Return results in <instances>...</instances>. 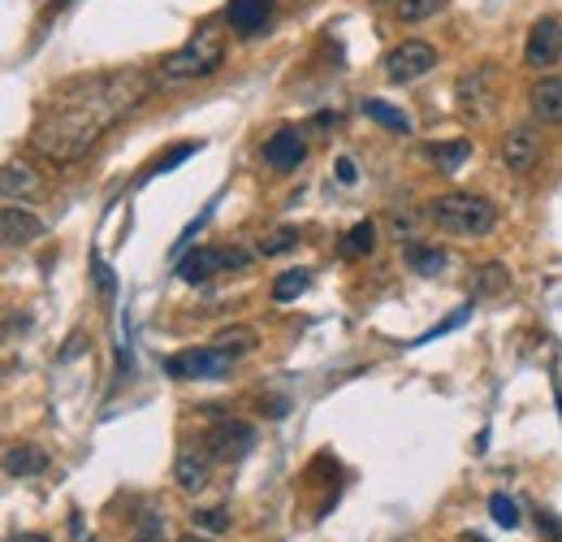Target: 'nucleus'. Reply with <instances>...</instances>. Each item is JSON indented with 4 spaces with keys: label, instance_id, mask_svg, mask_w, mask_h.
<instances>
[{
    "label": "nucleus",
    "instance_id": "obj_1",
    "mask_svg": "<svg viewBox=\"0 0 562 542\" xmlns=\"http://www.w3.org/2000/svg\"><path fill=\"white\" fill-rule=\"evenodd\" d=\"M148 91H152V78L135 65L69 78L43 100V109L30 126V148L52 165H74L126 113H135L148 100Z\"/></svg>",
    "mask_w": 562,
    "mask_h": 542
},
{
    "label": "nucleus",
    "instance_id": "obj_2",
    "mask_svg": "<svg viewBox=\"0 0 562 542\" xmlns=\"http://www.w3.org/2000/svg\"><path fill=\"white\" fill-rule=\"evenodd\" d=\"M424 222H433L437 230L459 235V239H485L498 226V209L476 191H446L424 204Z\"/></svg>",
    "mask_w": 562,
    "mask_h": 542
},
{
    "label": "nucleus",
    "instance_id": "obj_3",
    "mask_svg": "<svg viewBox=\"0 0 562 542\" xmlns=\"http://www.w3.org/2000/svg\"><path fill=\"white\" fill-rule=\"evenodd\" d=\"M221 61H226V39H221L213 26H204V30H195L182 48H174V52L161 61V78H165V83H195V78L217 74Z\"/></svg>",
    "mask_w": 562,
    "mask_h": 542
},
{
    "label": "nucleus",
    "instance_id": "obj_4",
    "mask_svg": "<svg viewBox=\"0 0 562 542\" xmlns=\"http://www.w3.org/2000/svg\"><path fill=\"white\" fill-rule=\"evenodd\" d=\"M429 70H437V48L424 39H403L385 52V78L389 83H420Z\"/></svg>",
    "mask_w": 562,
    "mask_h": 542
},
{
    "label": "nucleus",
    "instance_id": "obj_5",
    "mask_svg": "<svg viewBox=\"0 0 562 542\" xmlns=\"http://www.w3.org/2000/svg\"><path fill=\"white\" fill-rule=\"evenodd\" d=\"M252 256L243 252V248H195L182 265H178V278L182 282H191V287H200V282H213L221 269H243Z\"/></svg>",
    "mask_w": 562,
    "mask_h": 542
},
{
    "label": "nucleus",
    "instance_id": "obj_6",
    "mask_svg": "<svg viewBox=\"0 0 562 542\" xmlns=\"http://www.w3.org/2000/svg\"><path fill=\"white\" fill-rule=\"evenodd\" d=\"M230 369H234V361L226 352H217L213 343L208 348H187V352H178V356L165 361V374L169 378H191V382H200V378H226Z\"/></svg>",
    "mask_w": 562,
    "mask_h": 542
},
{
    "label": "nucleus",
    "instance_id": "obj_7",
    "mask_svg": "<svg viewBox=\"0 0 562 542\" xmlns=\"http://www.w3.org/2000/svg\"><path fill=\"white\" fill-rule=\"evenodd\" d=\"M204 452H208L213 461H243L247 452H256V430H252L247 421L226 417V421H217V426L208 430Z\"/></svg>",
    "mask_w": 562,
    "mask_h": 542
},
{
    "label": "nucleus",
    "instance_id": "obj_8",
    "mask_svg": "<svg viewBox=\"0 0 562 542\" xmlns=\"http://www.w3.org/2000/svg\"><path fill=\"white\" fill-rule=\"evenodd\" d=\"M559 56H562V22L554 13H546V17H537V22L528 26L524 61H528L533 70H550Z\"/></svg>",
    "mask_w": 562,
    "mask_h": 542
},
{
    "label": "nucleus",
    "instance_id": "obj_9",
    "mask_svg": "<svg viewBox=\"0 0 562 542\" xmlns=\"http://www.w3.org/2000/svg\"><path fill=\"white\" fill-rule=\"evenodd\" d=\"M455 100H459V109H463L468 117H489V113H494V104H498L494 70H489V65H481V70L463 74V78L455 83Z\"/></svg>",
    "mask_w": 562,
    "mask_h": 542
},
{
    "label": "nucleus",
    "instance_id": "obj_10",
    "mask_svg": "<svg viewBox=\"0 0 562 542\" xmlns=\"http://www.w3.org/2000/svg\"><path fill=\"white\" fill-rule=\"evenodd\" d=\"M541 130L537 126H511L507 130V139H502V165L511 169V174H528L537 161H541Z\"/></svg>",
    "mask_w": 562,
    "mask_h": 542
},
{
    "label": "nucleus",
    "instance_id": "obj_11",
    "mask_svg": "<svg viewBox=\"0 0 562 542\" xmlns=\"http://www.w3.org/2000/svg\"><path fill=\"white\" fill-rule=\"evenodd\" d=\"M273 9H278L273 0H230V4H226V22H230V30H234V35L256 39V35H265V30H269Z\"/></svg>",
    "mask_w": 562,
    "mask_h": 542
},
{
    "label": "nucleus",
    "instance_id": "obj_12",
    "mask_svg": "<svg viewBox=\"0 0 562 542\" xmlns=\"http://www.w3.org/2000/svg\"><path fill=\"white\" fill-rule=\"evenodd\" d=\"M303 161H307V139H303V130L285 126L273 139H265V165H269V169L290 174V169H298Z\"/></svg>",
    "mask_w": 562,
    "mask_h": 542
},
{
    "label": "nucleus",
    "instance_id": "obj_13",
    "mask_svg": "<svg viewBox=\"0 0 562 542\" xmlns=\"http://www.w3.org/2000/svg\"><path fill=\"white\" fill-rule=\"evenodd\" d=\"M174 478H178V487L191 491V495L208 491V482H213V456H208V452H195V448H182L178 461H174Z\"/></svg>",
    "mask_w": 562,
    "mask_h": 542
},
{
    "label": "nucleus",
    "instance_id": "obj_14",
    "mask_svg": "<svg viewBox=\"0 0 562 542\" xmlns=\"http://www.w3.org/2000/svg\"><path fill=\"white\" fill-rule=\"evenodd\" d=\"M0 235H4L9 248H22V243H30V239L43 235V222L30 209H17V204L4 200V209H0Z\"/></svg>",
    "mask_w": 562,
    "mask_h": 542
},
{
    "label": "nucleus",
    "instance_id": "obj_15",
    "mask_svg": "<svg viewBox=\"0 0 562 542\" xmlns=\"http://www.w3.org/2000/svg\"><path fill=\"white\" fill-rule=\"evenodd\" d=\"M0 187H4V200L9 204H26V200H39L43 196V178L30 169V165H22V161H9L4 165V174H0Z\"/></svg>",
    "mask_w": 562,
    "mask_h": 542
},
{
    "label": "nucleus",
    "instance_id": "obj_16",
    "mask_svg": "<svg viewBox=\"0 0 562 542\" xmlns=\"http://www.w3.org/2000/svg\"><path fill=\"white\" fill-rule=\"evenodd\" d=\"M528 109H533L537 122L562 126V78H541V83L528 91Z\"/></svg>",
    "mask_w": 562,
    "mask_h": 542
},
{
    "label": "nucleus",
    "instance_id": "obj_17",
    "mask_svg": "<svg viewBox=\"0 0 562 542\" xmlns=\"http://www.w3.org/2000/svg\"><path fill=\"white\" fill-rule=\"evenodd\" d=\"M472 282V300H494V295H507L511 291V269L502 265V261H489V265H476L472 274H468Z\"/></svg>",
    "mask_w": 562,
    "mask_h": 542
},
{
    "label": "nucleus",
    "instance_id": "obj_18",
    "mask_svg": "<svg viewBox=\"0 0 562 542\" xmlns=\"http://www.w3.org/2000/svg\"><path fill=\"white\" fill-rule=\"evenodd\" d=\"M48 469V452H39L35 443H13L4 452V474L9 478H39Z\"/></svg>",
    "mask_w": 562,
    "mask_h": 542
},
{
    "label": "nucleus",
    "instance_id": "obj_19",
    "mask_svg": "<svg viewBox=\"0 0 562 542\" xmlns=\"http://www.w3.org/2000/svg\"><path fill=\"white\" fill-rule=\"evenodd\" d=\"M213 348H217V352H226V356L239 365L243 356H252V352L260 348V335H256L252 326H226V330H217Z\"/></svg>",
    "mask_w": 562,
    "mask_h": 542
},
{
    "label": "nucleus",
    "instance_id": "obj_20",
    "mask_svg": "<svg viewBox=\"0 0 562 542\" xmlns=\"http://www.w3.org/2000/svg\"><path fill=\"white\" fill-rule=\"evenodd\" d=\"M403 261H407L416 274H424V278H437V274L446 269V252H442L437 243H420V239H407Z\"/></svg>",
    "mask_w": 562,
    "mask_h": 542
},
{
    "label": "nucleus",
    "instance_id": "obj_21",
    "mask_svg": "<svg viewBox=\"0 0 562 542\" xmlns=\"http://www.w3.org/2000/svg\"><path fill=\"white\" fill-rule=\"evenodd\" d=\"M342 261H363V256H372L376 252V226L363 217V222H355L346 235H342Z\"/></svg>",
    "mask_w": 562,
    "mask_h": 542
},
{
    "label": "nucleus",
    "instance_id": "obj_22",
    "mask_svg": "<svg viewBox=\"0 0 562 542\" xmlns=\"http://www.w3.org/2000/svg\"><path fill=\"white\" fill-rule=\"evenodd\" d=\"M359 109H363V117H372L376 126H385V130H398V135H411V117H407L403 109H394L389 100H376V96H368V100H359Z\"/></svg>",
    "mask_w": 562,
    "mask_h": 542
},
{
    "label": "nucleus",
    "instance_id": "obj_23",
    "mask_svg": "<svg viewBox=\"0 0 562 542\" xmlns=\"http://www.w3.org/2000/svg\"><path fill=\"white\" fill-rule=\"evenodd\" d=\"M429 156L437 161L442 174H455V169L472 156V139H437V143L429 148Z\"/></svg>",
    "mask_w": 562,
    "mask_h": 542
},
{
    "label": "nucleus",
    "instance_id": "obj_24",
    "mask_svg": "<svg viewBox=\"0 0 562 542\" xmlns=\"http://www.w3.org/2000/svg\"><path fill=\"white\" fill-rule=\"evenodd\" d=\"M307 287H311V274H307V269H285V274H278V282H273V300H278V304H290V300H298Z\"/></svg>",
    "mask_w": 562,
    "mask_h": 542
},
{
    "label": "nucleus",
    "instance_id": "obj_25",
    "mask_svg": "<svg viewBox=\"0 0 562 542\" xmlns=\"http://www.w3.org/2000/svg\"><path fill=\"white\" fill-rule=\"evenodd\" d=\"M298 239H303L298 226H278V230H269V235L256 243V252H260V256H281V252H290Z\"/></svg>",
    "mask_w": 562,
    "mask_h": 542
},
{
    "label": "nucleus",
    "instance_id": "obj_26",
    "mask_svg": "<svg viewBox=\"0 0 562 542\" xmlns=\"http://www.w3.org/2000/svg\"><path fill=\"white\" fill-rule=\"evenodd\" d=\"M200 148H204L200 139H187V143H178V148H169V152H165V156H161V161H156V165H152V169H148L143 178H156V174H169L174 165H182V161H187V156H195Z\"/></svg>",
    "mask_w": 562,
    "mask_h": 542
},
{
    "label": "nucleus",
    "instance_id": "obj_27",
    "mask_svg": "<svg viewBox=\"0 0 562 542\" xmlns=\"http://www.w3.org/2000/svg\"><path fill=\"white\" fill-rule=\"evenodd\" d=\"M446 9V0H398V17L403 22H429Z\"/></svg>",
    "mask_w": 562,
    "mask_h": 542
},
{
    "label": "nucleus",
    "instance_id": "obj_28",
    "mask_svg": "<svg viewBox=\"0 0 562 542\" xmlns=\"http://www.w3.org/2000/svg\"><path fill=\"white\" fill-rule=\"evenodd\" d=\"M489 513H494V521H498L502 530H515V526H520V508H515V500H507V495H489Z\"/></svg>",
    "mask_w": 562,
    "mask_h": 542
},
{
    "label": "nucleus",
    "instance_id": "obj_29",
    "mask_svg": "<svg viewBox=\"0 0 562 542\" xmlns=\"http://www.w3.org/2000/svg\"><path fill=\"white\" fill-rule=\"evenodd\" d=\"M191 521H195V530H208V534H226L230 530V513L226 508H200Z\"/></svg>",
    "mask_w": 562,
    "mask_h": 542
},
{
    "label": "nucleus",
    "instance_id": "obj_30",
    "mask_svg": "<svg viewBox=\"0 0 562 542\" xmlns=\"http://www.w3.org/2000/svg\"><path fill=\"white\" fill-rule=\"evenodd\" d=\"M130 542H165V517H161V513H143Z\"/></svg>",
    "mask_w": 562,
    "mask_h": 542
},
{
    "label": "nucleus",
    "instance_id": "obj_31",
    "mask_svg": "<svg viewBox=\"0 0 562 542\" xmlns=\"http://www.w3.org/2000/svg\"><path fill=\"white\" fill-rule=\"evenodd\" d=\"M337 182H342V187H350V182H355V161H350V156H342V161H337Z\"/></svg>",
    "mask_w": 562,
    "mask_h": 542
},
{
    "label": "nucleus",
    "instance_id": "obj_32",
    "mask_svg": "<svg viewBox=\"0 0 562 542\" xmlns=\"http://www.w3.org/2000/svg\"><path fill=\"white\" fill-rule=\"evenodd\" d=\"M416 226V217H403V213H394V235H407Z\"/></svg>",
    "mask_w": 562,
    "mask_h": 542
},
{
    "label": "nucleus",
    "instance_id": "obj_33",
    "mask_svg": "<svg viewBox=\"0 0 562 542\" xmlns=\"http://www.w3.org/2000/svg\"><path fill=\"white\" fill-rule=\"evenodd\" d=\"M9 542H52L48 534H13Z\"/></svg>",
    "mask_w": 562,
    "mask_h": 542
},
{
    "label": "nucleus",
    "instance_id": "obj_34",
    "mask_svg": "<svg viewBox=\"0 0 562 542\" xmlns=\"http://www.w3.org/2000/svg\"><path fill=\"white\" fill-rule=\"evenodd\" d=\"M178 542H208V539H200V534H187V539H178Z\"/></svg>",
    "mask_w": 562,
    "mask_h": 542
},
{
    "label": "nucleus",
    "instance_id": "obj_35",
    "mask_svg": "<svg viewBox=\"0 0 562 542\" xmlns=\"http://www.w3.org/2000/svg\"><path fill=\"white\" fill-rule=\"evenodd\" d=\"M372 4H398V0H372Z\"/></svg>",
    "mask_w": 562,
    "mask_h": 542
},
{
    "label": "nucleus",
    "instance_id": "obj_36",
    "mask_svg": "<svg viewBox=\"0 0 562 542\" xmlns=\"http://www.w3.org/2000/svg\"><path fill=\"white\" fill-rule=\"evenodd\" d=\"M298 4H311V0H298Z\"/></svg>",
    "mask_w": 562,
    "mask_h": 542
},
{
    "label": "nucleus",
    "instance_id": "obj_37",
    "mask_svg": "<svg viewBox=\"0 0 562 542\" xmlns=\"http://www.w3.org/2000/svg\"><path fill=\"white\" fill-rule=\"evenodd\" d=\"M82 542H95V539H82Z\"/></svg>",
    "mask_w": 562,
    "mask_h": 542
}]
</instances>
